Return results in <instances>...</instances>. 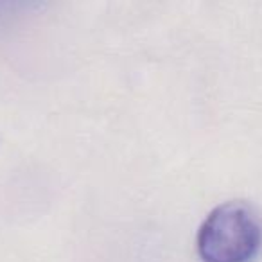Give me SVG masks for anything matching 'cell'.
<instances>
[{
	"instance_id": "6da1fadb",
	"label": "cell",
	"mask_w": 262,
	"mask_h": 262,
	"mask_svg": "<svg viewBox=\"0 0 262 262\" xmlns=\"http://www.w3.org/2000/svg\"><path fill=\"white\" fill-rule=\"evenodd\" d=\"M260 246V221L241 201L215 207L198 232V251L203 262H250Z\"/></svg>"
}]
</instances>
